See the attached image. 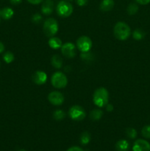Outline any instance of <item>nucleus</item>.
<instances>
[{
	"label": "nucleus",
	"mask_w": 150,
	"mask_h": 151,
	"mask_svg": "<svg viewBox=\"0 0 150 151\" xmlns=\"http://www.w3.org/2000/svg\"><path fill=\"white\" fill-rule=\"evenodd\" d=\"M93 100L94 104L99 108L107 106L109 101V92L105 88H99L94 91L93 95Z\"/></svg>",
	"instance_id": "nucleus-1"
},
{
	"label": "nucleus",
	"mask_w": 150,
	"mask_h": 151,
	"mask_svg": "<svg viewBox=\"0 0 150 151\" xmlns=\"http://www.w3.org/2000/svg\"><path fill=\"white\" fill-rule=\"evenodd\" d=\"M114 35L119 41H125L131 35V29L129 25L123 22H119L116 24L113 29Z\"/></svg>",
	"instance_id": "nucleus-2"
},
{
	"label": "nucleus",
	"mask_w": 150,
	"mask_h": 151,
	"mask_svg": "<svg viewBox=\"0 0 150 151\" xmlns=\"http://www.w3.org/2000/svg\"><path fill=\"white\" fill-rule=\"evenodd\" d=\"M43 28L46 36L53 37L58 31L59 25L55 19L53 18H49L44 22Z\"/></svg>",
	"instance_id": "nucleus-3"
},
{
	"label": "nucleus",
	"mask_w": 150,
	"mask_h": 151,
	"mask_svg": "<svg viewBox=\"0 0 150 151\" xmlns=\"http://www.w3.org/2000/svg\"><path fill=\"white\" fill-rule=\"evenodd\" d=\"M51 83L56 88H65L68 84L67 77L61 72H55L51 76Z\"/></svg>",
	"instance_id": "nucleus-4"
},
{
	"label": "nucleus",
	"mask_w": 150,
	"mask_h": 151,
	"mask_svg": "<svg viewBox=\"0 0 150 151\" xmlns=\"http://www.w3.org/2000/svg\"><path fill=\"white\" fill-rule=\"evenodd\" d=\"M57 13L62 18H67L70 16L73 13V7L67 1H61L57 6Z\"/></svg>",
	"instance_id": "nucleus-5"
},
{
	"label": "nucleus",
	"mask_w": 150,
	"mask_h": 151,
	"mask_svg": "<svg viewBox=\"0 0 150 151\" xmlns=\"http://www.w3.org/2000/svg\"><path fill=\"white\" fill-rule=\"evenodd\" d=\"M69 115L70 118L75 121H81L86 116V112L85 109L80 106L75 105L71 106L69 111Z\"/></svg>",
	"instance_id": "nucleus-6"
},
{
	"label": "nucleus",
	"mask_w": 150,
	"mask_h": 151,
	"mask_svg": "<svg viewBox=\"0 0 150 151\" xmlns=\"http://www.w3.org/2000/svg\"><path fill=\"white\" fill-rule=\"evenodd\" d=\"M76 46L79 51L83 52H88L91 50L93 46L92 41L88 36H81L76 41Z\"/></svg>",
	"instance_id": "nucleus-7"
},
{
	"label": "nucleus",
	"mask_w": 150,
	"mask_h": 151,
	"mask_svg": "<svg viewBox=\"0 0 150 151\" xmlns=\"http://www.w3.org/2000/svg\"><path fill=\"white\" fill-rule=\"evenodd\" d=\"M62 54L68 58H73L76 55V47L74 44L71 42L66 43L61 47Z\"/></svg>",
	"instance_id": "nucleus-8"
},
{
	"label": "nucleus",
	"mask_w": 150,
	"mask_h": 151,
	"mask_svg": "<svg viewBox=\"0 0 150 151\" xmlns=\"http://www.w3.org/2000/svg\"><path fill=\"white\" fill-rule=\"evenodd\" d=\"M48 100L53 106H61L64 102V96L60 91H51L49 94Z\"/></svg>",
	"instance_id": "nucleus-9"
},
{
	"label": "nucleus",
	"mask_w": 150,
	"mask_h": 151,
	"mask_svg": "<svg viewBox=\"0 0 150 151\" xmlns=\"http://www.w3.org/2000/svg\"><path fill=\"white\" fill-rule=\"evenodd\" d=\"M133 151H150V144L144 139H138L132 147Z\"/></svg>",
	"instance_id": "nucleus-10"
},
{
	"label": "nucleus",
	"mask_w": 150,
	"mask_h": 151,
	"mask_svg": "<svg viewBox=\"0 0 150 151\" xmlns=\"http://www.w3.org/2000/svg\"><path fill=\"white\" fill-rule=\"evenodd\" d=\"M32 81L37 85H43L47 81V75L43 71H37L32 75Z\"/></svg>",
	"instance_id": "nucleus-11"
},
{
	"label": "nucleus",
	"mask_w": 150,
	"mask_h": 151,
	"mask_svg": "<svg viewBox=\"0 0 150 151\" xmlns=\"http://www.w3.org/2000/svg\"><path fill=\"white\" fill-rule=\"evenodd\" d=\"M54 2L52 0H45L41 7V11L44 15H50L53 12Z\"/></svg>",
	"instance_id": "nucleus-12"
},
{
	"label": "nucleus",
	"mask_w": 150,
	"mask_h": 151,
	"mask_svg": "<svg viewBox=\"0 0 150 151\" xmlns=\"http://www.w3.org/2000/svg\"><path fill=\"white\" fill-rule=\"evenodd\" d=\"M14 15L13 9L10 7H4L2 9H0V18L4 19V20H8L11 19Z\"/></svg>",
	"instance_id": "nucleus-13"
},
{
	"label": "nucleus",
	"mask_w": 150,
	"mask_h": 151,
	"mask_svg": "<svg viewBox=\"0 0 150 151\" xmlns=\"http://www.w3.org/2000/svg\"><path fill=\"white\" fill-rule=\"evenodd\" d=\"M114 7L113 0H102L100 4V9L104 12L110 11Z\"/></svg>",
	"instance_id": "nucleus-14"
},
{
	"label": "nucleus",
	"mask_w": 150,
	"mask_h": 151,
	"mask_svg": "<svg viewBox=\"0 0 150 151\" xmlns=\"http://www.w3.org/2000/svg\"><path fill=\"white\" fill-rule=\"evenodd\" d=\"M49 45L51 49L54 50H57L59 48H61L63 43L60 38H57V37H51L49 40Z\"/></svg>",
	"instance_id": "nucleus-15"
},
{
	"label": "nucleus",
	"mask_w": 150,
	"mask_h": 151,
	"mask_svg": "<svg viewBox=\"0 0 150 151\" xmlns=\"http://www.w3.org/2000/svg\"><path fill=\"white\" fill-rule=\"evenodd\" d=\"M129 144L126 140L121 139L116 144V149L117 151H127L129 150Z\"/></svg>",
	"instance_id": "nucleus-16"
},
{
	"label": "nucleus",
	"mask_w": 150,
	"mask_h": 151,
	"mask_svg": "<svg viewBox=\"0 0 150 151\" xmlns=\"http://www.w3.org/2000/svg\"><path fill=\"white\" fill-rule=\"evenodd\" d=\"M51 63L55 69H60L63 66V59L58 55H54L51 59Z\"/></svg>",
	"instance_id": "nucleus-17"
},
{
	"label": "nucleus",
	"mask_w": 150,
	"mask_h": 151,
	"mask_svg": "<svg viewBox=\"0 0 150 151\" xmlns=\"http://www.w3.org/2000/svg\"><path fill=\"white\" fill-rule=\"evenodd\" d=\"M103 115V111L100 109H94L90 113V118L92 120H99L101 118Z\"/></svg>",
	"instance_id": "nucleus-18"
},
{
	"label": "nucleus",
	"mask_w": 150,
	"mask_h": 151,
	"mask_svg": "<svg viewBox=\"0 0 150 151\" xmlns=\"http://www.w3.org/2000/svg\"><path fill=\"white\" fill-rule=\"evenodd\" d=\"M132 37L136 41H140V40H142L145 37V32L142 29H136L134 30L133 33H132Z\"/></svg>",
	"instance_id": "nucleus-19"
},
{
	"label": "nucleus",
	"mask_w": 150,
	"mask_h": 151,
	"mask_svg": "<svg viewBox=\"0 0 150 151\" xmlns=\"http://www.w3.org/2000/svg\"><path fill=\"white\" fill-rule=\"evenodd\" d=\"M66 117V113L61 109H57L55 110L53 113V118L55 120H62Z\"/></svg>",
	"instance_id": "nucleus-20"
},
{
	"label": "nucleus",
	"mask_w": 150,
	"mask_h": 151,
	"mask_svg": "<svg viewBox=\"0 0 150 151\" xmlns=\"http://www.w3.org/2000/svg\"><path fill=\"white\" fill-rule=\"evenodd\" d=\"M90 140H91V135L88 132L85 131V132L82 133L80 136V142L82 145H87L89 143Z\"/></svg>",
	"instance_id": "nucleus-21"
},
{
	"label": "nucleus",
	"mask_w": 150,
	"mask_h": 151,
	"mask_svg": "<svg viewBox=\"0 0 150 151\" xmlns=\"http://www.w3.org/2000/svg\"><path fill=\"white\" fill-rule=\"evenodd\" d=\"M3 59H4V60L5 61V63H10L13 61V60H14V55L10 51L6 52L4 53V55H3Z\"/></svg>",
	"instance_id": "nucleus-22"
},
{
	"label": "nucleus",
	"mask_w": 150,
	"mask_h": 151,
	"mask_svg": "<svg viewBox=\"0 0 150 151\" xmlns=\"http://www.w3.org/2000/svg\"><path fill=\"white\" fill-rule=\"evenodd\" d=\"M138 7L136 4H134V3H131L129 4V6L127 7V13L129 15H135V13L138 12Z\"/></svg>",
	"instance_id": "nucleus-23"
},
{
	"label": "nucleus",
	"mask_w": 150,
	"mask_h": 151,
	"mask_svg": "<svg viewBox=\"0 0 150 151\" xmlns=\"http://www.w3.org/2000/svg\"><path fill=\"white\" fill-rule=\"evenodd\" d=\"M126 134L129 139H135L137 137V131L134 128H129L126 129Z\"/></svg>",
	"instance_id": "nucleus-24"
},
{
	"label": "nucleus",
	"mask_w": 150,
	"mask_h": 151,
	"mask_svg": "<svg viewBox=\"0 0 150 151\" xmlns=\"http://www.w3.org/2000/svg\"><path fill=\"white\" fill-rule=\"evenodd\" d=\"M141 134L146 139H150V125H146L143 128Z\"/></svg>",
	"instance_id": "nucleus-25"
},
{
	"label": "nucleus",
	"mask_w": 150,
	"mask_h": 151,
	"mask_svg": "<svg viewBox=\"0 0 150 151\" xmlns=\"http://www.w3.org/2000/svg\"><path fill=\"white\" fill-rule=\"evenodd\" d=\"M42 21V16H41L38 13H36V14H34L33 16H32V22L35 24H38Z\"/></svg>",
	"instance_id": "nucleus-26"
},
{
	"label": "nucleus",
	"mask_w": 150,
	"mask_h": 151,
	"mask_svg": "<svg viewBox=\"0 0 150 151\" xmlns=\"http://www.w3.org/2000/svg\"><path fill=\"white\" fill-rule=\"evenodd\" d=\"M76 1L79 6H85L88 3V0H76Z\"/></svg>",
	"instance_id": "nucleus-27"
},
{
	"label": "nucleus",
	"mask_w": 150,
	"mask_h": 151,
	"mask_svg": "<svg viewBox=\"0 0 150 151\" xmlns=\"http://www.w3.org/2000/svg\"><path fill=\"white\" fill-rule=\"evenodd\" d=\"M67 151H83L81 147H76V146H74V147H70L69 149H68Z\"/></svg>",
	"instance_id": "nucleus-28"
},
{
	"label": "nucleus",
	"mask_w": 150,
	"mask_h": 151,
	"mask_svg": "<svg viewBox=\"0 0 150 151\" xmlns=\"http://www.w3.org/2000/svg\"><path fill=\"white\" fill-rule=\"evenodd\" d=\"M138 3H139L140 4H143V5H146V4H148L150 2V0H135Z\"/></svg>",
	"instance_id": "nucleus-29"
},
{
	"label": "nucleus",
	"mask_w": 150,
	"mask_h": 151,
	"mask_svg": "<svg viewBox=\"0 0 150 151\" xmlns=\"http://www.w3.org/2000/svg\"><path fill=\"white\" fill-rule=\"evenodd\" d=\"M28 2H29L32 4H38L41 2H42L44 0H27Z\"/></svg>",
	"instance_id": "nucleus-30"
},
{
	"label": "nucleus",
	"mask_w": 150,
	"mask_h": 151,
	"mask_svg": "<svg viewBox=\"0 0 150 151\" xmlns=\"http://www.w3.org/2000/svg\"><path fill=\"white\" fill-rule=\"evenodd\" d=\"M10 3L12 4H14V5H17V4H19L22 1V0H10Z\"/></svg>",
	"instance_id": "nucleus-31"
},
{
	"label": "nucleus",
	"mask_w": 150,
	"mask_h": 151,
	"mask_svg": "<svg viewBox=\"0 0 150 151\" xmlns=\"http://www.w3.org/2000/svg\"><path fill=\"white\" fill-rule=\"evenodd\" d=\"M106 109H107V111H112L113 110V106L112 104H108L107 103V106H106Z\"/></svg>",
	"instance_id": "nucleus-32"
},
{
	"label": "nucleus",
	"mask_w": 150,
	"mask_h": 151,
	"mask_svg": "<svg viewBox=\"0 0 150 151\" xmlns=\"http://www.w3.org/2000/svg\"><path fill=\"white\" fill-rule=\"evenodd\" d=\"M4 44H3L2 43H1V41H0V54L3 52H4Z\"/></svg>",
	"instance_id": "nucleus-33"
},
{
	"label": "nucleus",
	"mask_w": 150,
	"mask_h": 151,
	"mask_svg": "<svg viewBox=\"0 0 150 151\" xmlns=\"http://www.w3.org/2000/svg\"><path fill=\"white\" fill-rule=\"evenodd\" d=\"M19 151H26V150H23V149H22V150H19Z\"/></svg>",
	"instance_id": "nucleus-34"
},
{
	"label": "nucleus",
	"mask_w": 150,
	"mask_h": 151,
	"mask_svg": "<svg viewBox=\"0 0 150 151\" xmlns=\"http://www.w3.org/2000/svg\"><path fill=\"white\" fill-rule=\"evenodd\" d=\"M65 1H71V0H65Z\"/></svg>",
	"instance_id": "nucleus-35"
}]
</instances>
